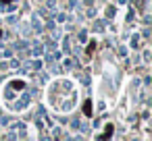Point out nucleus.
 I'll list each match as a JSON object with an SVG mask.
<instances>
[{"label": "nucleus", "mask_w": 152, "mask_h": 141, "mask_svg": "<svg viewBox=\"0 0 152 141\" xmlns=\"http://www.w3.org/2000/svg\"><path fill=\"white\" fill-rule=\"evenodd\" d=\"M83 112H86V116H92V104L90 102L83 104Z\"/></svg>", "instance_id": "f257e3e1"}, {"label": "nucleus", "mask_w": 152, "mask_h": 141, "mask_svg": "<svg viewBox=\"0 0 152 141\" xmlns=\"http://www.w3.org/2000/svg\"><path fill=\"white\" fill-rule=\"evenodd\" d=\"M2 2H11V0H2Z\"/></svg>", "instance_id": "f03ea898"}]
</instances>
